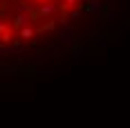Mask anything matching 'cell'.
Returning <instances> with one entry per match:
<instances>
[{"instance_id": "1", "label": "cell", "mask_w": 130, "mask_h": 128, "mask_svg": "<svg viewBox=\"0 0 130 128\" xmlns=\"http://www.w3.org/2000/svg\"><path fill=\"white\" fill-rule=\"evenodd\" d=\"M27 23H29V13H18L16 18H13V29H20V27H25Z\"/></svg>"}, {"instance_id": "2", "label": "cell", "mask_w": 130, "mask_h": 128, "mask_svg": "<svg viewBox=\"0 0 130 128\" xmlns=\"http://www.w3.org/2000/svg\"><path fill=\"white\" fill-rule=\"evenodd\" d=\"M36 11H38L40 16H50V13H54V11H56V5H54V2H45V5H40Z\"/></svg>"}, {"instance_id": "3", "label": "cell", "mask_w": 130, "mask_h": 128, "mask_svg": "<svg viewBox=\"0 0 130 128\" xmlns=\"http://www.w3.org/2000/svg\"><path fill=\"white\" fill-rule=\"evenodd\" d=\"M34 34H36V29H31V27H27V25L18 29V36H20V38H31Z\"/></svg>"}, {"instance_id": "4", "label": "cell", "mask_w": 130, "mask_h": 128, "mask_svg": "<svg viewBox=\"0 0 130 128\" xmlns=\"http://www.w3.org/2000/svg\"><path fill=\"white\" fill-rule=\"evenodd\" d=\"M38 2H40V5H45V2H50V0H38Z\"/></svg>"}]
</instances>
